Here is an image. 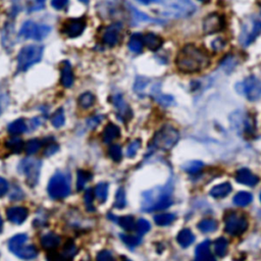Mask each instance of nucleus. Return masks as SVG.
Instances as JSON below:
<instances>
[{"mask_svg":"<svg viewBox=\"0 0 261 261\" xmlns=\"http://www.w3.org/2000/svg\"><path fill=\"white\" fill-rule=\"evenodd\" d=\"M209 62L210 57L208 53L193 44L184 46L176 59L178 69L186 74L200 72L207 67Z\"/></svg>","mask_w":261,"mask_h":261,"instance_id":"obj_1","label":"nucleus"},{"mask_svg":"<svg viewBox=\"0 0 261 261\" xmlns=\"http://www.w3.org/2000/svg\"><path fill=\"white\" fill-rule=\"evenodd\" d=\"M171 187L164 186L145 192L143 194L142 209L144 211H159L171 206Z\"/></svg>","mask_w":261,"mask_h":261,"instance_id":"obj_2","label":"nucleus"},{"mask_svg":"<svg viewBox=\"0 0 261 261\" xmlns=\"http://www.w3.org/2000/svg\"><path fill=\"white\" fill-rule=\"evenodd\" d=\"M43 52L44 46L42 45L29 44L24 46L16 57L17 71L22 73L27 72L30 67L42 60Z\"/></svg>","mask_w":261,"mask_h":261,"instance_id":"obj_3","label":"nucleus"},{"mask_svg":"<svg viewBox=\"0 0 261 261\" xmlns=\"http://www.w3.org/2000/svg\"><path fill=\"white\" fill-rule=\"evenodd\" d=\"M162 15L171 18H183L193 15L196 11L191 0H162Z\"/></svg>","mask_w":261,"mask_h":261,"instance_id":"obj_4","label":"nucleus"},{"mask_svg":"<svg viewBox=\"0 0 261 261\" xmlns=\"http://www.w3.org/2000/svg\"><path fill=\"white\" fill-rule=\"evenodd\" d=\"M26 234H17L8 241V249L13 254L24 260L34 259L38 255V249L34 245H26Z\"/></svg>","mask_w":261,"mask_h":261,"instance_id":"obj_5","label":"nucleus"},{"mask_svg":"<svg viewBox=\"0 0 261 261\" xmlns=\"http://www.w3.org/2000/svg\"><path fill=\"white\" fill-rule=\"evenodd\" d=\"M47 191L54 200H61L71 194V184L69 177L61 171H56L48 183Z\"/></svg>","mask_w":261,"mask_h":261,"instance_id":"obj_6","label":"nucleus"},{"mask_svg":"<svg viewBox=\"0 0 261 261\" xmlns=\"http://www.w3.org/2000/svg\"><path fill=\"white\" fill-rule=\"evenodd\" d=\"M180 139L179 132L171 125H164L154 135L152 147L158 150H169L178 143Z\"/></svg>","mask_w":261,"mask_h":261,"instance_id":"obj_7","label":"nucleus"},{"mask_svg":"<svg viewBox=\"0 0 261 261\" xmlns=\"http://www.w3.org/2000/svg\"><path fill=\"white\" fill-rule=\"evenodd\" d=\"M42 163L41 160L32 157H27L23 159L20 164H18V172L26 176L27 184L31 188L36 187L39 182L40 170H41Z\"/></svg>","mask_w":261,"mask_h":261,"instance_id":"obj_8","label":"nucleus"},{"mask_svg":"<svg viewBox=\"0 0 261 261\" xmlns=\"http://www.w3.org/2000/svg\"><path fill=\"white\" fill-rule=\"evenodd\" d=\"M248 229V220L244 215L236 211L228 212L225 217V230L230 236H241Z\"/></svg>","mask_w":261,"mask_h":261,"instance_id":"obj_9","label":"nucleus"},{"mask_svg":"<svg viewBox=\"0 0 261 261\" xmlns=\"http://www.w3.org/2000/svg\"><path fill=\"white\" fill-rule=\"evenodd\" d=\"M51 28L46 25H39L32 21H27L21 28L18 36L24 39H32L35 41H42L49 35Z\"/></svg>","mask_w":261,"mask_h":261,"instance_id":"obj_10","label":"nucleus"},{"mask_svg":"<svg viewBox=\"0 0 261 261\" xmlns=\"http://www.w3.org/2000/svg\"><path fill=\"white\" fill-rule=\"evenodd\" d=\"M87 27L85 17L80 18H69L63 23L61 32L69 38H77L83 34Z\"/></svg>","mask_w":261,"mask_h":261,"instance_id":"obj_11","label":"nucleus"},{"mask_svg":"<svg viewBox=\"0 0 261 261\" xmlns=\"http://www.w3.org/2000/svg\"><path fill=\"white\" fill-rule=\"evenodd\" d=\"M246 98L250 101H257L261 98V81L254 76H250L242 84Z\"/></svg>","mask_w":261,"mask_h":261,"instance_id":"obj_12","label":"nucleus"},{"mask_svg":"<svg viewBox=\"0 0 261 261\" xmlns=\"http://www.w3.org/2000/svg\"><path fill=\"white\" fill-rule=\"evenodd\" d=\"M261 33V21L259 20H251L249 24L245 25V31L242 32L240 41L241 43L247 46L252 43L256 37Z\"/></svg>","mask_w":261,"mask_h":261,"instance_id":"obj_13","label":"nucleus"},{"mask_svg":"<svg viewBox=\"0 0 261 261\" xmlns=\"http://www.w3.org/2000/svg\"><path fill=\"white\" fill-rule=\"evenodd\" d=\"M225 18L217 14L209 15L203 22V32L207 35L215 34L224 30Z\"/></svg>","mask_w":261,"mask_h":261,"instance_id":"obj_14","label":"nucleus"},{"mask_svg":"<svg viewBox=\"0 0 261 261\" xmlns=\"http://www.w3.org/2000/svg\"><path fill=\"white\" fill-rule=\"evenodd\" d=\"M112 104L117 111V117L123 123H127L130 119H132V109L130 108L129 104L125 102L121 94L114 95L112 97Z\"/></svg>","mask_w":261,"mask_h":261,"instance_id":"obj_15","label":"nucleus"},{"mask_svg":"<svg viewBox=\"0 0 261 261\" xmlns=\"http://www.w3.org/2000/svg\"><path fill=\"white\" fill-rule=\"evenodd\" d=\"M29 215V210L23 206H12L6 210L7 219L15 225H22Z\"/></svg>","mask_w":261,"mask_h":261,"instance_id":"obj_16","label":"nucleus"},{"mask_svg":"<svg viewBox=\"0 0 261 261\" xmlns=\"http://www.w3.org/2000/svg\"><path fill=\"white\" fill-rule=\"evenodd\" d=\"M121 30H122L121 24H113L106 28L102 37L103 42L109 47H113L117 45L119 43Z\"/></svg>","mask_w":261,"mask_h":261,"instance_id":"obj_17","label":"nucleus"},{"mask_svg":"<svg viewBox=\"0 0 261 261\" xmlns=\"http://www.w3.org/2000/svg\"><path fill=\"white\" fill-rule=\"evenodd\" d=\"M236 181L242 185L254 187L259 183V178L248 169H241L236 173Z\"/></svg>","mask_w":261,"mask_h":261,"instance_id":"obj_18","label":"nucleus"},{"mask_svg":"<svg viewBox=\"0 0 261 261\" xmlns=\"http://www.w3.org/2000/svg\"><path fill=\"white\" fill-rule=\"evenodd\" d=\"M195 253L194 261H216L215 255L210 252V242L208 240L202 242L196 247Z\"/></svg>","mask_w":261,"mask_h":261,"instance_id":"obj_19","label":"nucleus"},{"mask_svg":"<svg viewBox=\"0 0 261 261\" xmlns=\"http://www.w3.org/2000/svg\"><path fill=\"white\" fill-rule=\"evenodd\" d=\"M61 84L64 87V88H71L74 85L75 77L72 70L71 62L67 61H63L61 62Z\"/></svg>","mask_w":261,"mask_h":261,"instance_id":"obj_20","label":"nucleus"},{"mask_svg":"<svg viewBox=\"0 0 261 261\" xmlns=\"http://www.w3.org/2000/svg\"><path fill=\"white\" fill-rule=\"evenodd\" d=\"M143 43L149 50L156 51L163 45V39L160 36L154 34L152 32H149L147 34L143 35Z\"/></svg>","mask_w":261,"mask_h":261,"instance_id":"obj_21","label":"nucleus"},{"mask_svg":"<svg viewBox=\"0 0 261 261\" xmlns=\"http://www.w3.org/2000/svg\"><path fill=\"white\" fill-rule=\"evenodd\" d=\"M120 136H121V130L117 124H114L113 123H109L105 125L102 134V139L104 143L109 144L114 140H117Z\"/></svg>","mask_w":261,"mask_h":261,"instance_id":"obj_22","label":"nucleus"},{"mask_svg":"<svg viewBox=\"0 0 261 261\" xmlns=\"http://www.w3.org/2000/svg\"><path fill=\"white\" fill-rule=\"evenodd\" d=\"M40 243L43 249L48 250V251H52L60 246L61 237L54 233H48L42 236Z\"/></svg>","mask_w":261,"mask_h":261,"instance_id":"obj_23","label":"nucleus"},{"mask_svg":"<svg viewBox=\"0 0 261 261\" xmlns=\"http://www.w3.org/2000/svg\"><path fill=\"white\" fill-rule=\"evenodd\" d=\"M231 190H233V187L230 183H221L219 185L215 186L210 190V195L214 198H225L229 194H230Z\"/></svg>","mask_w":261,"mask_h":261,"instance_id":"obj_24","label":"nucleus"},{"mask_svg":"<svg viewBox=\"0 0 261 261\" xmlns=\"http://www.w3.org/2000/svg\"><path fill=\"white\" fill-rule=\"evenodd\" d=\"M195 237L189 229H183L177 236V242L181 247L187 248L194 243Z\"/></svg>","mask_w":261,"mask_h":261,"instance_id":"obj_25","label":"nucleus"},{"mask_svg":"<svg viewBox=\"0 0 261 261\" xmlns=\"http://www.w3.org/2000/svg\"><path fill=\"white\" fill-rule=\"evenodd\" d=\"M27 129L28 127L26 122L23 119H18L8 124L7 132L13 135V136H18V135L24 134L27 131Z\"/></svg>","mask_w":261,"mask_h":261,"instance_id":"obj_26","label":"nucleus"},{"mask_svg":"<svg viewBox=\"0 0 261 261\" xmlns=\"http://www.w3.org/2000/svg\"><path fill=\"white\" fill-rule=\"evenodd\" d=\"M143 35L136 33L133 34L129 40V49L134 53H140L143 50Z\"/></svg>","mask_w":261,"mask_h":261,"instance_id":"obj_27","label":"nucleus"},{"mask_svg":"<svg viewBox=\"0 0 261 261\" xmlns=\"http://www.w3.org/2000/svg\"><path fill=\"white\" fill-rule=\"evenodd\" d=\"M253 200V196L251 193L246 192V191H241L235 195L233 201L235 203V205L240 206V207H245L249 205Z\"/></svg>","mask_w":261,"mask_h":261,"instance_id":"obj_28","label":"nucleus"},{"mask_svg":"<svg viewBox=\"0 0 261 261\" xmlns=\"http://www.w3.org/2000/svg\"><path fill=\"white\" fill-rule=\"evenodd\" d=\"M77 253H78V248H77L75 242L73 240H67L66 243L63 245L61 254L69 261H73Z\"/></svg>","mask_w":261,"mask_h":261,"instance_id":"obj_29","label":"nucleus"},{"mask_svg":"<svg viewBox=\"0 0 261 261\" xmlns=\"http://www.w3.org/2000/svg\"><path fill=\"white\" fill-rule=\"evenodd\" d=\"M25 143L21 138H11L5 142V147L14 153H21L25 149Z\"/></svg>","mask_w":261,"mask_h":261,"instance_id":"obj_30","label":"nucleus"},{"mask_svg":"<svg viewBox=\"0 0 261 261\" xmlns=\"http://www.w3.org/2000/svg\"><path fill=\"white\" fill-rule=\"evenodd\" d=\"M94 193H95V197L97 198V200L100 203H104L106 200H107V196H108V184L104 182L97 184V186H96L94 189Z\"/></svg>","mask_w":261,"mask_h":261,"instance_id":"obj_31","label":"nucleus"},{"mask_svg":"<svg viewBox=\"0 0 261 261\" xmlns=\"http://www.w3.org/2000/svg\"><path fill=\"white\" fill-rule=\"evenodd\" d=\"M92 179V173L87 170H78L77 172V191L84 190L86 184Z\"/></svg>","mask_w":261,"mask_h":261,"instance_id":"obj_32","label":"nucleus"},{"mask_svg":"<svg viewBox=\"0 0 261 261\" xmlns=\"http://www.w3.org/2000/svg\"><path fill=\"white\" fill-rule=\"evenodd\" d=\"M214 247H215V252L217 256L219 257H224L226 256L227 252H228V247H229V242L226 238L220 237L217 238L215 243H214Z\"/></svg>","mask_w":261,"mask_h":261,"instance_id":"obj_33","label":"nucleus"},{"mask_svg":"<svg viewBox=\"0 0 261 261\" xmlns=\"http://www.w3.org/2000/svg\"><path fill=\"white\" fill-rule=\"evenodd\" d=\"M218 224L215 219H202L198 224V229L202 233H212L217 230Z\"/></svg>","mask_w":261,"mask_h":261,"instance_id":"obj_34","label":"nucleus"},{"mask_svg":"<svg viewBox=\"0 0 261 261\" xmlns=\"http://www.w3.org/2000/svg\"><path fill=\"white\" fill-rule=\"evenodd\" d=\"M95 102V96L91 92H85L81 94L78 98V103L83 109H88L92 107Z\"/></svg>","mask_w":261,"mask_h":261,"instance_id":"obj_35","label":"nucleus"},{"mask_svg":"<svg viewBox=\"0 0 261 261\" xmlns=\"http://www.w3.org/2000/svg\"><path fill=\"white\" fill-rule=\"evenodd\" d=\"M119 226L127 231H131L136 228V222H135V218L132 215H123L117 218Z\"/></svg>","mask_w":261,"mask_h":261,"instance_id":"obj_36","label":"nucleus"},{"mask_svg":"<svg viewBox=\"0 0 261 261\" xmlns=\"http://www.w3.org/2000/svg\"><path fill=\"white\" fill-rule=\"evenodd\" d=\"M176 219V215L173 214H159L154 216V221L159 227H167L172 224Z\"/></svg>","mask_w":261,"mask_h":261,"instance_id":"obj_37","label":"nucleus"},{"mask_svg":"<svg viewBox=\"0 0 261 261\" xmlns=\"http://www.w3.org/2000/svg\"><path fill=\"white\" fill-rule=\"evenodd\" d=\"M42 146H43V142L39 139L34 138V139L28 141L26 143L25 150H26V153L28 154V155H33V154L39 151Z\"/></svg>","mask_w":261,"mask_h":261,"instance_id":"obj_38","label":"nucleus"},{"mask_svg":"<svg viewBox=\"0 0 261 261\" xmlns=\"http://www.w3.org/2000/svg\"><path fill=\"white\" fill-rule=\"evenodd\" d=\"M65 123V117H64V111L63 108H59L55 110L51 118V123L54 128L59 129L63 127V124Z\"/></svg>","mask_w":261,"mask_h":261,"instance_id":"obj_39","label":"nucleus"},{"mask_svg":"<svg viewBox=\"0 0 261 261\" xmlns=\"http://www.w3.org/2000/svg\"><path fill=\"white\" fill-rule=\"evenodd\" d=\"M113 206L118 209H123L127 206V198H125V191L123 188H119L117 191Z\"/></svg>","mask_w":261,"mask_h":261,"instance_id":"obj_40","label":"nucleus"},{"mask_svg":"<svg viewBox=\"0 0 261 261\" xmlns=\"http://www.w3.org/2000/svg\"><path fill=\"white\" fill-rule=\"evenodd\" d=\"M121 239L123 243L130 248H135L138 245L141 244L142 238L139 236H133V235H127V234H122Z\"/></svg>","mask_w":261,"mask_h":261,"instance_id":"obj_41","label":"nucleus"},{"mask_svg":"<svg viewBox=\"0 0 261 261\" xmlns=\"http://www.w3.org/2000/svg\"><path fill=\"white\" fill-rule=\"evenodd\" d=\"M108 155L114 162H120L123 159V150L118 144L111 145L108 149Z\"/></svg>","mask_w":261,"mask_h":261,"instance_id":"obj_42","label":"nucleus"},{"mask_svg":"<svg viewBox=\"0 0 261 261\" xmlns=\"http://www.w3.org/2000/svg\"><path fill=\"white\" fill-rule=\"evenodd\" d=\"M94 196H95V193H94V190L92 188H88L86 190L85 196H84V201H85V205H86L87 210L90 211V212L95 210V207L93 204Z\"/></svg>","mask_w":261,"mask_h":261,"instance_id":"obj_43","label":"nucleus"},{"mask_svg":"<svg viewBox=\"0 0 261 261\" xmlns=\"http://www.w3.org/2000/svg\"><path fill=\"white\" fill-rule=\"evenodd\" d=\"M203 167H204V164L201 161H191L184 167V169L186 170V172L191 173V175H196V173L201 171Z\"/></svg>","mask_w":261,"mask_h":261,"instance_id":"obj_44","label":"nucleus"},{"mask_svg":"<svg viewBox=\"0 0 261 261\" xmlns=\"http://www.w3.org/2000/svg\"><path fill=\"white\" fill-rule=\"evenodd\" d=\"M136 230L137 233L142 236V235H145L146 233H148V231L150 230L151 229V225L150 222L148 220H146L145 218H140L137 222H136Z\"/></svg>","mask_w":261,"mask_h":261,"instance_id":"obj_45","label":"nucleus"},{"mask_svg":"<svg viewBox=\"0 0 261 261\" xmlns=\"http://www.w3.org/2000/svg\"><path fill=\"white\" fill-rule=\"evenodd\" d=\"M140 147H141V140H139V139L134 140L128 147V150H127L128 157L133 158V157L136 156V154L139 151Z\"/></svg>","mask_w":261,"mask_h":261,"instance_id":"obj_46","label":"nucleus"},{"mask_svg":"<svg viewBox=\"0 0 261 261\" xmlns=\"http://www.w3.org/2000/svg\"><path fill=\"white\" fill-rule=\"evenodd\" d=\"M129 6H130V9H131L134 18H136V20H138L140 22H152L153 21L152 18H150L148 15H146L145 14L137 11V9L135 7H133L132 5H129Z\"/></svg>","mask_w":261,"mask_h":261,"instance_id":"obj_47","label":"nucleus"},{"mask_svg":"<svg viewBox=\"0 0 261 261\" xmlns=\"http://www.w3.org/2000/svg\"><path fill=\"white\" fill-rule=\"evenodd\" d=\"M59 150H60L59 145L54 142H50L49 144H46V147L44 149V155L47 157L52 156L53 154H55Z\"/></svg>","mask_w":261,"mask_h":261,"instance_id":"obj_48","label":"nucleus"},{"mask_svg":"<svg viewBox=\"0 0 261 261\" xmlns=\"http://www.w3.org/2000/svg\"><path fill=\"white\" fill-rule=\"evenodd\" d=\"M47 261H69L61 253L55 252V251H49L46 255Z\"/></svg>","mask_w":261,"mask_h":261,"instance_id":"obj_49","label":"nucleus"},{"mask_svg":"<svg viewBox=\"0 0 261 261\" xmlns=\"http://www.w3.org/2000/svg\"><path fill=\"white\" fill-rule=\"evenodd\" d=\"M96 261H114V258L108 250H102L97 254Z\"/></svg>","mask_w":261,"mask_h":261,"instance_id":"obj_50","label":"nucleus"},{"mask_svg":"<svg viewBox=\"0 0 261 261\" xmlns=\"http://www.w3.org/2000/svg\"><path fill=\"white\" fill-rule=\"evenodd\" d=\"M103 118H104L103 115H96V117H93V118H91V119H89L88 121H87V124H88V127L91 130L96 129L100 124Z\"/></svg>","mask_w":261,"mask_h":261,"instance_id":"obj_51","label":"nucleus"},{"mask_svg":"<svg viewBox=\"0 0 261 261\" xmlns=\"http://www.w3.org/2000/svg\"><path fill=\"white\" fill-rule=\"evenodd\" d=\"M147 84L148 82L146 81V79L143 78V77H138L134 85V91H136V92L142 91L143 89H145V87L147 86Z\"/></svg>","mask_w":261,"mask_h":261,"instance_id":"obj_52","label":"nucleus"},{"mask_svg":"<svg viewBox=\"0 0 261 261\" xmlns=\"http://www.w3.org/2000/svg\"><path fill=\"white\" fill-rule=\"evenodd\" d=\"M45 1L46 0H34V2L30 6V8H29V13L42 11L45 6Z\"/></svg>","mask_w":261,"mask_h":261,"instance_id":"obj_53","label":"nucleus"},{"mask_svg":"<svg viewBox=\"0 0 261 261\" xmlns=\"http://www.w3.org/2000/svg\"><path fill=\"white\" fill-rule=\"evenodd\" d=\"M155 99L159 104L163 106H169L173 101L171 96H169V95H158V96H155Z\"/></svg>","mask_w":261,"mask_h":261,"instance_id":"obj_54","label":"nucleus"},{"mask_svg":"<svg viewBox=\"0 0 261 261\" xmlns=\"http://www.w3.org/2000/svg\"><path fill=\"white\" fill-rule=\"evenodd\" d=\"M69 4V0H51V6L56 11H61Z\"/></svg>","mask_w":261,"mask_h":261,"instance_id":"obj_55","label":"nucleus"},{"mask_svg":"<svg viewBox=\"0 0 261 261\" xmlns=\"http://www.w3.org/2000/svg\"><path fill=\"white\" fill-rule=\"evenodd\" d=\"M8 189H9V186H8L7 181L0 177V198H2L6 194V193L8 192Z\"/></svg>","mask_w":261,"mask_h":261,"instance_id":"obj_56","label":"nucleus"},{"mask_svg":"<svg viewBox=\"0 0 261 261\" xmlns=\"http://www.w3.org/2000/svg\"><path fill=\"white\" fill-rule=\"evenodd\" d=\"M225 41L221 39V38H217V39H215L214 41V43H212V48H214L215 51H220L222 50V48L225 47Z\"/></svg>","mask_w":261,"mask_h":261,"instance_id":"obj_57","label":"nucleus"},{"mask_svg":"<svg viewBox=\"0 0 261 261\" xmlns=\"http://www.w3.org/2000/svg\"><path fill=\"white\" fill-rule=\"evenodd\" d=\"M9 103V98L6 94L0 95V112H2Z\"/></svg>","mask_w":261,"mask_h":261,"instance_id":"obj_58","label":"nucleus"},{"mask_svg":"<svg viewBox=\"0 0 261 261\" xmlns=\"http://www.w3.org/2000/svg\"><path fill=\"white\" fill-rule=\"evenodd\" d=\"M137 1H139L142 4H150V3L155 2L156 0H137Z\"/></svg>","mask_w":261,"mask_h":261,"instance_id":"obj_59","label":"nucleus"},{"mask_svg":"<svg viewBox=\"0 0 261 261\" xmlns=\"http://www.w3.org/2000/svg\"><path fill=\"white\" fill-rule=\"evenodd\" d=\"M2 230H3V219L0 216V233H2Z\"/></svg>","mask_w":261,"mask_h":261,"instance_id":"obj_60","label":"nucleus"},{"mask_svg":"<svg viewBox=\"0 0 261 261\" xmlns=\"http://www.w3.org/2000/svg\"><path fill=\"white\" fill-rule=\"evenodd\" d=\"M122 261H132V260H130L129 258H123Z\"/></svg>","mask_w":261,"mask_h":261,"instance_id":"obj_61","label":"nucleus"},{"mask_svg":"<svg viewBox=\"0 0 261 261\" xmlns=\"http://www.w3.org/2000/svg\"><path fill=\"white\" fill-rule=\"evenodd\" d=\"M200 1H207V0H200Z\"/></svg>","mask_w":261,"mask_h":261,"instance_id":"obj_62","label":"nucleus"},{"mask_svg":"<svg viewBox=\"0 0 261 261\" xmlns=\"http://www.w3.org/2000/svg\"><path fill=\"white\" fill-rule=\"evenodd\" d=\"M259 198H260V201H261V193H260V197Z\"/></svg>","mask_w":261,"mask_h":261,"instance_id":"obj_63","label":"nucleus"},{"mask_svg":"<svg viewBox=\"0 0 261 261\" xmlns=\"http://www.w3.org/2000/svg\"><path fill=\"white\" fill-rule=\"evenodd\" d=\"M15 1H17V0H15Z\"/></svg>","mask_w":261,"mask_h":261,"instance_id":"obj_64","label":"nucleus"}]
</instances>
